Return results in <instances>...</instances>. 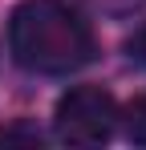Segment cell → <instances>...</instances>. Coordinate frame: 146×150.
Returning a JSON list of instances; mask_svg holds the SVG:
<instances>
[{
    "instance_id": "obj_2",
    "label": "cell",
    "mask_w": 146,
    "mask_h": 150,
    "mask_svg": "<svg viewBox=\"0 0 146 150\" xmlns=\"http://www.w3.org/2000/svg\"><path fill=\"white\" fill-rule=\"evenodd\" d=\"M53 130L65 146H106L118 130V105L101 85H73L57 101Z\"/></svg>"
},
{
    "instance_id": "obj_3",
    "label": "cell",
    "mask_w": 146,
    "mask_h": 150,
    "mask_svg": "<svg viewBox=\"0 0 146 150\" xmlns=\"http://www.w3.org/2000/svg\"><path fill=\"white\" fill-rule=\"evenodd\" d=\"M118 118H122L126 138H130L134 146H146V93H138V98L126 105V114H118Z\"/></svg>"
},
{
    "instance_id": "obj_1",
    "label": "cell",
    "mask_w": 146,
    "mask_h": 150,
    "mask_svg": "<svg viewBox=\"0 0 146 150\" xmlns=\"http://www.w3.org/2000/svg\"><path fill=\"white\" fill-rule=\"evenodd\" d=\"M12 57L33 73L65 77L94 61V28L65 0H21L8 25Z\"/></svg>"
},
{
    "instance_id": "obj_4",
    "label": "cell",
    "mask_w": 146,
    "mask_h": 150,
    "mask_svg": "<svg viewBox=\"0 0 146 150\" xmlns=\"http://www.w3.org/2000/svg\"><path fill=\"white\" fill-rule=\"evenodd\" d=\"M94 8H101V12H110V16H122V12H134V8H142L146 0H89Z\"/></svg>"
},
{
    "instance_id": "obj_5",
    "label": "cell",
    "mask_w": 146,
    "mask_h": 150,
    "mask_svg": "<svg viewBox=\"0 0 146 150\" xmlns=\"http://www.w3.org/2000/svg\"><path fill=\"white\" fill-rule=\"evenodd\" d=\"M126 49H130V57H134L138 65H146V25L138 28L134 37H130V45H126Z\"/></svg>"
}]
</instances>
